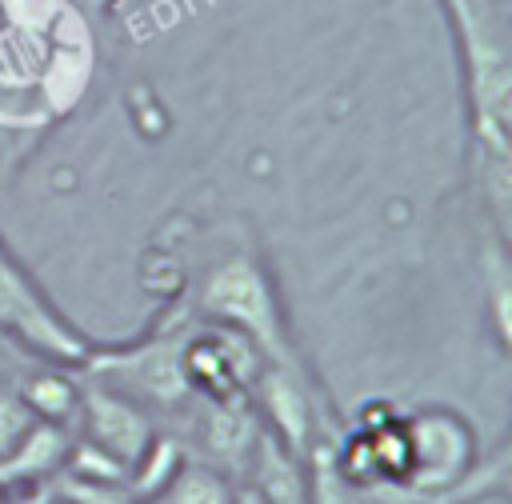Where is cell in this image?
<instances>
[{"mask_svg": "<svg viewBox=\"0 0 512 504\" xmlns=\"http://www.w3.org/2000/svg\"><path fill=\"white\" fill-rule=\"evenodd\" d=\"M92 4H96V0H92Z\"/></svg>", "mask_w": 512, "mask_h": 504, "instance_id": "13", "label": "cell"}, {"mask_svg": "<svg viewBox=\"0 0 512 504\" xmlns=\"http://www.w3.org/2000/svg\"><path fill=\"white\" fill-rule=\"evenodd\" d=\"M72 432L80 440H92L96 448L112 452L116 460H124L132 468V460L156 436V424L132 396H124L112 384L92 376V380H80V404H76Z\"/></svg>", "mask_w": 512, "mask_h": 504, "instance_id": "5", "label": "cell"}, {"mask_svg": "<svg viewBox=\"0 0 512 504\" xmlns=\"http://www.w3.org/2000/svg\"><path fill=\"white\" fill-rule=\"evenodd\" d=\"M232 500H236V484L224 468L208 460H184L176 476L148 504H232Z\"/></svg>", "mask_w": 512, "mask_h": 504, "instance_id": "8", "label": "cell"}, {"mask_svg": "<svg viewBox=\"0 0 512 504\" xmlns=\"http://www.w3.org/2000/svg\"><path fill=\"white\" fill-rule=\"evenodd\" d=\"M196 308L204 320L228 324L236 332H244L264 360H280L288 364V324H284V308L280 296L272 288L268 268L252 256V252H228L220 260H212V268L200 280L196 292Z\"/></svg>", "mask_w": 512, "mask_h": 504, "instance_id": "1", "label": "cell"}, {"mask_svg": "<svg viewBox=\"0 0 512 504\" xmlns=\"http://www.w3.org/2000/svg\"><path fill=\"white\" fill-rule=\"evenodd\" d=\"M52 504H64V500H52Z\"/></svg>", "mask_w": 512, "mask_h": 504, "instance_id": "11", "label": "cell"}, {"mask_svg": "<svg viewBox=\"0 0 512 504\" xmlns=\"http://www.w3.org/2000/svg\"><path fill=\"white\" fill-rule=\"evenodd\" d=\"M248 484L260 492L264 504H312L308 480L300 472V456L288 452L272 432H264V424L248 456Z\"/></svg>", "mask_w": 512, "mask_h": 504, "instance_id": "7", "label": "cell"}, {"mask_svg": "<svg viewBox=\"0 0 512 504\" xmlns=\"http://www.w3.org/2000/svg\"><path fill=\"white\" fill-rule=\"evenodd\" d=\"M232 504H264V500H260V492L252 484H236V500Z\"/></svg>", "mask_w": 512, "mask_h": 504, "instance_id": "10", "label": "cell"}, {"mask_svg": "<svg viewBox=\"0 0 512 504\" xmlns=\"http://www.w3.org/2000/svg\"><path fill=\"white\" fill-rule=\"evenodd\" d=\"M180 344H184V336H172L168 328H160L124 352H92L84 360V368H88V376L132 396L148 416L152 412H176L192 396V388L184 380Z\"/></svg>", "mask_w": 512, "mask_h": 504, "instance_id": "3", "label": "cell"}, {"mask_svg": "<svg viewBox=\"0 0 512 504\" xmlns=\"http://www.w3.org/2000/svg\"><path fill=\"white\" fill-rule=\"evenodd\" d=\"M72 428L52 424V420H36V428L8 452L0 456V488H20V484H48L72 448Z\"/></svg>", "mask_w": 512, "mask_h": 504, "instance_id": "6", "label": "cell"}, {"mask_svg": "<svg viewBox=\"0 0 512 504\" xmlns=\"http://www.w3.org/2000/svg\"><path fill=\"white\" fill-rule=\"evenodd\" d=\"M408 440H412V468L400 488L420 492H448L456 488L472 468V428L444 408L408 416Z\"/></svg>", "mask_w": 512, "mask_h": 504, "instance_id": "4", "label": "cell"}, {"mask_svg": "<svg viewBox=\"0 0 512 504\" xmlns=\"http://www.w3.org/2000/svg\"><path fill=\"white\" fill-rule=\"evenodd\" d=\"M36 412L24 404V396L12 384H0V456H8L32 428H36Z\"/></svg>", "mask_w": 512, "mask_h": 504, "instance_id": "9", "label": "cell"}, {"mask_svg": "<svg viewBox=\"0 0 512 504\" xmlns=\"http://www.w3.org/2000/svg\"><path fill=\"white\" fill-rule=\"evenodd\" d=\"M496 4H504V0H496Z\"/></svg>", "mask_w": 512, "mask_h": 504, "instance_id": "12", "label": "cell"}, {"mask_svg": "<svg viewBox=\"0 0 512 504\" xmlns=\"http://www.w3.org/2000/svg\"><path fill=\"white\" fill-rule=\"evenodd\" d=\"M0 336L12 340L24 356L64 368H84V360L96 352L92 340L44 296V288L8 252L4 240H0Z\"/></svg>", "mask_w": 512, "mask_h": 504, "instance_id": "2", "label": "cell"}]
</instances>
